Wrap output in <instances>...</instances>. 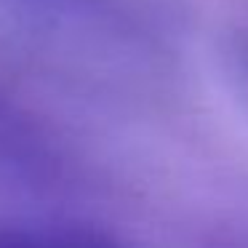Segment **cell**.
I'll use <instances>...</instances> for the list:
<instances>
[{
	"mask_svg": "<svg viewBox=\"0 0 248 248\" xmlns=\"http://www.w3.org/2000/svg\"><path fill=\"white\" fill-rule=\"evenodd\" d=\"M0 248H136L96 227L46 219H0Z\"/></svg>",
	"mask_w": 248,
	"mask_h": 248,
	"instance_id": "1",
	"label": "cell"
}]
</instances>
